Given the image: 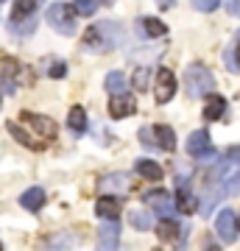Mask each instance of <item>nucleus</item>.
Listing matches in <instances>:
<instances>
[{"mask_svg":"<svg viewBox=\"0 0 240 251\" xmlns=\"http://www.w3.org/2000/svg\"><path fill=\"white\" fill-rule=\"evenodd\" d=\"M84 42H87V48H92V50H115V48L123 45V28L117 25V23H112V20H101L98 25H92L84 34Z\"/></svg>","mask_w":240,"mask_h":251,"instance_id":"obj_1","label":"nucleus"},{"mask_svg":"<svg viewBox=\"0 0 240 251\" xmlns=\"http://www.w3.org/2000/svg\"><path fill=\"white\" fill-rule=\"evenodd\" d=\"M185 87L190 98H204V95H210L215 90V75L204 64H190L185 75Z\"/></svg>","mask_w":240,"mask_h":251,"instance_id":"obj_2","label":"nucleus"},{"mask_svg":"<svg viewBox=\"0 0 240 251\" xmlns=\"http://www.w3.org/2000/svg\"><path fill=\"white\" fill-rule=\"evenodd\" d=\"M76 6H67V3H53V6H48L45 11V20H48V25L53 28L56 34L62 36H73L76 34Z\"/></svg>","mask_w":240,"mask_h":251,"instance_id":"obj_3","label":"nucleus"},{"mask_svg":"<svg viewBox=\"0 0 240 251\" xmlns=\"http://www.w3.org/2000/svg\"><path fill=\"white\" fill-rule=\"evenodd\" d=\"M215 232H218L221 243H235V240H238V232H240L238 212H232V209H221V212H218V221H215Z\"/></svg>","mask_w":240,"mask_h":251,"instance_id":"obj_4","label":"nucleus"},{"mask_svg":"<svg viewBox=\"0 0 240 251\" xmlns=\"http://www.w3.org/2000/svg\"><path fill=\"white\" fill-rule=\"evenodd\" d=\"M187 153L190 156H196V159H210L215 153V148H213V140H210V134L207 131H193V134L187 137Z\"/></svg>","mask_w":240,"mask_h":251,"instance_id":"obj_5","label":"nucleus"},{"mask_svg":"<svg viewBox=\"0 0 240 251\" xmlns=\"http://www.w3.org/2000/svg\"><path fill=\"white\" fill-rule=\"evenodd\" d=\"M142 201H145V206L157 209L162 218H173L176 215V206H173V201H170V196L165 193V190H148V193L142 196Z\"/></svg>","mask_w":240,"mask_h":251,"instance_id":"obj_6","label":"nucleus"},{"mask_svg":"<svg viewBox=\"0 0 240 251\" xmlns=\"http://www.w3.org/2000/svg\"><path fill=\"white\" fill-rule=\"evenodd\" d=\"M23 123H28V128H34L42 140H53L56 137V123L45 115H34V112H23Z\"/></svg>","mask_w":240,"mask_h":251,"instance_id":"obj_7","label":"nucleus"},{"mask_svg":"<svg viewBox=\"0 0 240 251\" xmlns=\"http://www.w3.org/2000/svg\"><path fill=\"white\" fill-rule=\"evenodd\" d=\"M157 100L160 103H168L173 95H176V75L168 70V67H162L160 73H157Z\"/></svg>","mask_w":240,"mask_h":251,"instance_id":"obj_8","label":"nucleus"},{"mask_svg":"<svg viewBox=\"0 0 240 251\" xmlns=\"http://www.w3.org/2000/svg\"><path fill=\"white\" fill-rule=\"evenodd\" d=\"M137 112V100H134V95H129V92H120V95H112V100H109V115L115 117V120H120V117H129Z\"/></svg>","mask_w":240,"mask_h":251,"instance_id":"obj_9","label":"nucleus"},{"mask_svg":"<svg viewBox=\"0 0 240 251\" xmlns=\"http://www.w3.org/2000/svg\"><path fill=\"white\" fill-rule=\"evenodd\" d=\"M42 6V0H14L11 6V23H20V20H34L36 11Z\"/></svg>","mask_w":240,"mask_h":251,"instance_id":"obj_10","label":"nucleus"},{"mask_svg":"<svg viewBox=\"0 0 240 251\" xmlns=\"http://www.w3.org/2000/svg\"><path fill=\"white\" fill-rule=\"evenodd\" d=\"M98 246L101 249H117L120 246V224L117 221H107L98 229Z\"/></svg>","mask_w":240,"mask_h":251,"instance_id":"obj_11","label":"nucleus"},{"mask_svg":"<svg viewBox=\"0 0 240 251\" xmlns=\"http://www.w3.org/2000/svg\"><path fill=\"white\" fill-rule=\"evenodd\" d=\"M95 212H98L104 221H117V218H120V198L101 196L98 204H95Z\"/></svg>","mask_w":240,"mask_h":251,"instance_id":"obj_12","label":"nucleus"},{"mask_svg":"<svg viewBox=\"0 0 240 251\" xmlns=\"http://www.w3.org/2000/svg\"><path fill=\"white\" fill-rule=\"evenodd\" d=\"M20 204L26 206L28 212H39L45 206V190L42 187H31V190H26L23 196H20Z\"/></svg>","mask_w":240,"mask_h":251,"instance_id":"obj_13","label":"nucleus"},{"mask_svg":"<svg viewBox=\"0 0 240 251\" xmlns=\"http://www.w3.org/2000/svg\"><path fill=\"white\" fill-rule=\"evenodd\" d=\"M154 143L160 151H173L176 148V134L168 126H154Z\"/></svg>","mask_w":240,"mask_h":251,"instance_id":"obj_14","label":"nucleus"},{"mask_svg":"<svg viewBox=\"0 0 240 251\" xmlns=\"http://www.w3.org/2000/svg\"><path fill=\"white\" fill-rule=\"evenodd\" d=\"M137 28H140L145 36H151V39H160V36L168 34V28H165V23H160V20H154V17H142L137 20Z\"/></svg>","mask_w":240,"mask_h":251,"instance_id":"obj_15","label":"nucleus"},{"mask_svg":"<svg viewBox=\"0 0 240 251\" xmlns=\"http://www.w3.org/2000/svg\"><path fill=\"white\" fill-rule=\"evenodd\" d=\"M134 168H137V173H140L142 179H148V181H160L162 176H165V171H162L154 159H137Z\"/></svg>","mask_w":240,"mask_h":251,"instance_id":"obj_16","label":"nucleus"},{"mask_svg":"<svg viewBox=\"0 0 240 251\" xmlns=\"http://www.w3.org/2000/svg\"><path fill=\"white\" fill-rule=\"evenodd\" d=\"M223 112H226V98H221V95H210V103L204 106V120L207 123L221 120Z\"/></svg>","mask_w":240,"mask_h":251,"instance_id":"obj_17","label":"nucleus"},{"mask_svg":"<svg viewBox=\"0 0 240 251\" xmlns=\"http://www.w3.org/2000/svg\"><path fill=\"white\" fill-rule=\"evenodd\" d=\"M101 190H132V176L129 173H112L107 179H101Z\"/></svg>","mask_w":240,"mask_h":251,"instance_id":"obj_18","label":"nucleus"},{"mask_svg":"<svg viewBox=\"0 0 240 251\" xmlns=\"http://www.w3.org/2000/svg\"><path fill=\"white\" fill-rule=\"evenodd\" d=\"M104 87H107L109 95H120V92L129 90V81H126V75L120 70H112L107 75V81H104Z\"/></svg>","mask_w":240,"mask_h":251,"instance_id":"obj_19","label":"nucleus"},{"mask_svg":"<svg viewBox=\"0 0 240 251\" xmlns=\"http://www.w3.org/2000/svg\"><path fill=\"white\" fill-rule=\"evenodd\" d=\"M157 234H160L162 243H173L176 234H182V229H179V224L173 221V218H162V224L157 226Z\"/></svg>","mask_w":240,"mask_h":251,"instance_id":"obj_20","label":"nucleus"},{"mask_svg":"<svg viewBox=\"0 0 240 251\" xmlns=\"http://www.w3.org/2000/svg\"><path fill=\"white\" fill-rule=\"evenodd\" d=\"M67 126H70L73 134H84V131H87V115H84V109H81V106L70 109V115H67Z\"/></svg>","mask_w":240,"mask_h":251,"instance_id":"obj_21","label":"nucleus"},{"mask_svg":"<svg viewBox=\"0 0 240 251\" xmlns=\"http://www.w3.org/2000/svg\"><path fill=\"white\" fill-rule=\"evenodd\" d=\"M129 224L134 226V229H151L154 226V215L151 212H142V209H134V212H129Z\"/></svg>","mask_w":240,"mask_h":251,"instance_id":"obj_22","label":"nucleus"},{"mask_svg":"<svg viewBox=\"0 0 240 251\" xmlns=\"http://www.w3.org/2000/svg\"><path fill=\"white\" fill-rule=\"evenodd\" d=\"M176 206H179V212H185V215L196 212V198H193V193L182 187V190L176 193Z\"/></svg>","mask_w":240,"mask_h":251,"instance_id":"obj_23","label":"nucleus"},{"mask_svg":"<svg viewBox=\"0 0 240 251\" xmlns=\"http://www.w3.org/2000/svg\"><path fill=\"white\" fill-rule=\"evenodd\" d=\"M9 31H11V34H17V36L34 34V31H36V17L34 20H20V23H11V20H9Z\"/></svg>","mask_w":240,"mask_h":251,"instance_id":"obj_24","label":"nucleus"},{"mask_svg":"<svg viewBox=\"0 0 240 251\" xmlns=\"http://www.w3.org/2000/svg\"><path fill=\"white\" fill-rule=\"evenodd\" d=\"M6 128H9V134L14 137V140H17L20 145H26V148H39V145H34V140H31V137H28L17 123H6Z\"/></svg>","mask_w":240,"mask_h":251,"instance_id":"obj_25","label":"nucleus"},{"mask_svg":"<svg viewBox=\"0 0 240 251\" xmlns=\"http://www.w3.org/2000/svg\"><path fill=\"white\" fill-rule=\"evenodd\" d=\"M223 64H226L232 73H240V53H238V48H226V53H223Z\"/></svg>","mask_w":240,"mask_h":251,"instance_id":"obj_26","label":"nucleus"},{"mask_svg":"<svg viewBox=\"0 0 240 251\" xmlns=\"http://www.w3.org/2000/svg\"><path fill=\"white\" fill-rule=\"evenodd\" d=\"M73 6H76V11H79L81 17H89V14L98 11V0H76Z\"/></svg>","mask_w":240,"mask_h":251,"instance_id":"obj_27","label":"nucleus"},{"mask_svg":"<svg viewBox=\"0 0 240 251\" xmlns=\"http://www.w3.org/2000/svg\"><path fill=\"white\" fill-rule=\"evenodd\" d=\"M223 193H226V196H238V193H240V171L232 173L229 179H226V184H223Z\"/></svg>","mask_w":240,"mask_h":251,"instance_id":"obj_28","label":"nucleus"},{"mask_svg":"<svg viewBox=\"0 0 240 251\" xmlns=\"http://www.w3.org/2000/svg\"><path fill=\"white\" fill-rule=\"evenodd\" d=\"M190 3H193V6H196L198 11H215L221 0H190Z\"/></svg>","mask_w":240,"mask_h":251,"instance_id":"obj_29","label":"nucleus"},{"mask_svg":"<svg viewBox=\"0 0 240 251\" xmlns=\"http://www.w3.org/2000/svg\"><path fill=\"white\" fill-rule=\"evenodd\" d=\"M134 87L145 92V87H148V70H137L134 73Z\"/></svg>","mask_w":240,"mask_h":251,"instance_id":"obj_30","label":"nucleus"},{"mask_svg":"<svg viewBox=\"0 0 240 251\" xmlns=\"http://www.w3.org/2000/svg\"><path fill=\"white\" fill-rule=\"evenodd\" d=\"M48 73H51L53 78H62L64 73H67V67H64V62H51V67H48Z\"/></svg>","mask_w":240,"mask_h":251,"instance_id":"obj_31","label":"nucleus"},{"mask_svg":"<svg viewBox=\"0 0 240 251\" xmlns=\"http://www.w3.org/2000/svg\"><path fill=\"white\" fill-rule=\"evenodd\" d=\"M226 9H229V14L240 17V0H229V3H226Z\"/></svg>","mask_w":240,"mask_h":251,"instance_id":"obj_32","label":"nucleus"},{"mask_svg":"<svg viewBox=\"0 0 240 251\" xmlns=\"http://www.w3.org/2000/svg\"><path fill=\"white\" fill-rule=\"evenodd\" d=\"M229 159H238L240 162V148H229Z\"/></svg>","mask_w":240,"mask_h":251,"instance_id":"obj_33","label":"nucleus"},{"mask_svg":"<svg viewBox=\"0 0 240 251\" xmlns=\"http://www.w3.org/2000/svg\"><path fill=\"white\" fill-rule=\"evenodd\" d=\"M157 3H160L162 9H170V6H173V3H176V0H157Z\"/></svg>","mask_w":240,"mask_h":251,"instance_id":"obj_34","label":"nucleus"},{"mask_svg":"<svg viewBox=\"0 0 240 251\" xmlns=\"http://www.w3.org/2000/svg\"><path fill=\"white\" fill-rule=\"evenodd\" d=\"M0 103H3V95H0Z\"/></svg>","mask_w":240,"mask_h":251,"instance_id":"obj_35","label":"nucleus"},{"mask_svg":"<svg viewBox=\"0 0 240 251\" xmlns=\"http://www.w3.org/2000/svg\"><path fill=\"white\" fill-rule=\"evenodd\" d=\"M238 53H240V45H238Z\"/></svg>","mask_w":240,"mask_h":251,"instance_id":"obj_36","label":"nucleus"},{"mask_svg":"<svg viewBox=\"0 0 240 251\" xmlns=\"http://www.w3.org/2000/svg\"><path fill=\"white\" fill-rule=\"evenodd\" d=\"M0 249H3V246H0Z\"/></svg>","mask_w":240,"mask_h":251,"instance_id":"obj_37","label":"nucleus"}]
</instances>
